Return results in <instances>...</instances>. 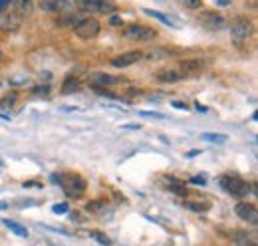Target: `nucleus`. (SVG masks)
<instances>
[{"mask_svg": "<svg viewBox=\"0 0 258 246\" xmlns=\"http://www.w3.org/2000/svg\"><path fill=\"white\" fill-rule=\"evenodd\" d=\"M52 181L58 183L62 187V191L66 193V197L70 199H80L88 184H86V179L80 177V175H66V173H58V175H52Z\"/></svg>", "mask_w": 258, "mask_h": 246, "instance_id": "obj_1", "label": "nucleus"}, {"mask_svg": "<svg viewBox=\"0 0 258 246\" xmlns=\"http://www.w3.org/2000/svg\"><path fill=\"white\" fill-rule=\"evenodd\" d=\"M252 30H254V26H252V22H250L246 16L234 18V22H232V26H230V40H232V44H234L236 48H242L244 42L252 36Z\"/></svg>", "mask_w": 258, "mask_h": 246, "instance_id": "obj_2", "label": "nucleus"}, {"mask_svg": "<svg viewBox=\"0 0 258 246\" xmlns=\"http://www.w3.org/2000/svg\"><path fill=\"white\" fill-rule=\"evenodd\" d=\"M221 187L225 189L228 195H232V197H236V199L248 197V193H250V189H252L244 179H240V177H236V175H223V177H221Z\"/></svg>", "mask_w": 258, "mask_h": 246, "instance_id": "obj_3", "label": "nucleus"}, {"mask_svg": "<svg viewBox=\"0 0 258 246\" xmlns=\"http://www.w3.org/2000/svg\"><path fill=\"white\" fill-rule=\"evenodd\" d=\"M99 32H101V24H99V20L97 18H82V20H78L76 24H74V34L80 38V40H94L99 36Z\"/></svg>", "mask_w": 258, "mask_h": 246, "instance_id": "obj_4", "label": "nucleus"}, {"mask_svg": "<svg viewBox=\"0 0 258 246\" xmlns=\"http://www.w3.org/2000/svg\"><path fill=\"white\" fill-rule=\"evenodd\" d=\"M74 4L86 12H113L115 10V4L111 0H74Z\"/></svg>", "mask_w": 258, "mask_h": 246, "instance_id": "obj_5", "label": "nucleus"}, {"mask_svg": "<svg viewBox=\"0 0 258 246\" xmlns=\"http://www.w3.org/2000/svg\"><path fill=\"white\" fill-rule=\"evenodd\" d=\"M125 36L129 40H135V42H149V40L157 38V30L143 26V24H131L125 28Z\"/></svg>", "mask_w": 258, "mask_h": 246, "instance_id": "obj_6", "label": "nucleus"}, {"mask_svg": "<svg viewBox=\"0 0 258 246\" xmlns=\"http://www.w3.org/2000/svg\"><path fill=\"white\" fill-rule=\"evenodd\" d=\"M123 82H125L123 78L111 76V74H105V72H94V74H90V84H92L96 90L109 88V86H119V84H123Z\"/></svg>", "mask_w": 258, "mask_h": 246, "instance_id": "obj_7", "label": "nucleus"}, {"mask_svg": "<svg viewBox=\"0 0 258 246\" xmlns=\"http://www.w3.org/2000/svg\"><path fill=\"white\" fill-rule=\"evenodd\" d=\"M141 58H143V52H141V50H131V52H125V54L113 56V58H111V66L123 70V68H129V66L137 64Z\"/></svg>", "mask_w": 258, "mask_h": 246, "instance_id": "obj_8", "label": "nucleus"}, {"mask_svg": "<svg viewBox=\"0 0 258 246\" xmlns=\"http://www.w3.org/2000/svg\"><path fill=\"white\" fill-rule=\"evenodd\" d=\"M234 211H236V216H238V218H242V220H246V222L256 224L258 211H256V207H254V205H250V203H238Z\"/></svg>", "mask_w": 258, "mask_h": 246, "instance_id": "obj_9", "label": "nucleus"}, {"mask_svg": "<svg viewBox=\"0 0 258 246\" xmlns=\"http://www.w3.org/2000/svg\"><path fill=\"white\" fill-rule=\"evenodd\" d=\"M22 24V16H18L14 10H10V12H4L2 16H0V30H18V26Z\"/></svg>", "mask_w": 258, "mask_h": 246, "instance_id": "obj_10", "label": "nucleus"}, {"mask_svg": "<svg viewBox=\"0 0 258 246\" xmlns=\"http://www.w3.org/2000/svg\"><path fill=\"white\" fill-rule=\"evenodd\" d=\"M199 20H201L207 28H213V30H219V28L225 26V18H223L221 14H217V12H201Z\"/></svg>", "mask_w": 258, "mask_h": 246, "instance_id": "obj_11", "label": "nucleus"}, {"mask_svg": "<svg viewBox=\"0 0 258 246\" xmlns=\"http://www.w3.org/2000/svg\"><path fill=\"white\" fill-rule=\"evenodd\" d=\"M157 82H161V84H177V82H181V80H185L187 76L181 72V70H161V72H157Z\"/></svg>", "mask_w": 258, "mask_h": 246, "instance_id": "obj_12", "label": "nucleus"}, {"mask_svg": "<svg viewBox=\"0 0 258 246\" xmlns=\"http://www.w3.org/2000/svg\"><path fill=\"white\" fill-rule=\"evenodd\" d=\"M163 183H165V187H167L171 193H175L177 197H185V195H187V184H185V181H181V179H177V177H165Z\"/></svg>", "mask_w": 258, "mask_h": 246, "instance_id": "obj_13", "label": "nucleus"}, {"mask_svg": "<svg viewBox=\"0 0 258 246\" xmlns=\"http://www.w3.org/2000/svg\"><path fill=\"white\" fill-rule=\"evenodd\" d=\"M42 8L46 12H64V10H72V2L70 0H42Z\"/></svg>", "mask_w": 258, "mask_h": 246, "instance_id": "obj_14", "label": "nucleus"}, {"mask_svg": "<svg viewBox=\"0 0 258 246\" xmlns=\"http://www.w3.org/2000/svg\"><path fill=\"white\" fill-rule=\"evenodd\" d=\"M181 72L185 74V76H189V74H199L203 68H205V61L199 60V58H189V60H183L181 61Z\"/></svg>", "mask_w": 258, "mask_h": 246, "instance_id": "obj_15", "label": "nucleus"}, {"mask_svg": "<svg viewBox=\"0 0 258 246\" xmlns=\"http://www.w3.org/2000/svg\"><path fill=\"white\" fill-rule=\"evenodd\" d=\"M12 6H14V12L24 18L34 10V0H12Z\"/></svg>", "mask_w": 258, "mask_h": 246, "instance_id": "obj_16", "label": "nucleus"}, {"mask_svg": "<svg viewBox=\"0 0 258 246\" xmlns=\"http://www.w3.org/2000/svg\"><path fill=\"white\" fill-rule=\"evenodd\" d=\"M80 90V80L76 76H66L64 84H62V93L70 95V93H76Z\"/></svg>", "mask_w": 258, "mask_h": 246, "instance_id": "obj_17", "label": "nucleus"}, {"mask_svg": "<svg viewBox=\"0 0 258 246\" xmlns=\"http://www.w3.org/2000/svg\"><path fill=\"white\" fill-rule=\"evenodd\" d=\"M2 222H4V226H8L14 234H18V236H22V238L28 236V228H24L22 224H18V222H14V220H8V218H4Z\"/></svg>", "mask_w": 258, "mask_h": 246, "instance_id": "obj_18", "label": "nucleus"}, {"mask_svg": "<svg viewBox=\"0 0 258 246\" xmlns=\"http://www.w3.org/2000/svg\"><path fill=\"white\" fill-rule=\"evenodd\" d=\"M107 209V203L103 201V199H96V201H90L88 205H86V211L88 213H94V215H99V213H103Z\"/></svg>", "mask_w": 258, "mask_h": 246, "instance_id": "obj_19", "label": "nucleus"}, {"mask_svg": "<svg viewBox=\"0 0 258 246\" xmlns=\"http://www.w3.org/2000/svg\"><path fill=\"white\" fill-rule=\"evenodd\" d=\"M201 139L211 141V143H226L228 141V137L223 133H201Z\"/></svg>", "mask_w": 258, "mask_h": 246, "instance_id": "obj_20", "label": "nucleus"}, {"mask_svg": "<svg viewBox=\"0 0 258 246\" xmlns=\"http://www.w3.org/2000/svg\"><path fill=\"white\" fill-rule=\"evenodd\" d=\"M187 209H191V211H195V213H207L209 209H211V205L209 203H199V201H189L187 203Z\"/></svg>", "mask_w": 258, "mask_h": 246, "instance_id": "obj_21", "label": "nucleus"}, {"mask_svg": "<svg viewBox=\"0 0 258 246\" xmlns=\"http://www.w3.org/2000/svg\"><path fill=\"white\" fill-rule=\"evenodd\" d=\"M16 99H18V93L16 92L6 93V95L0 99V107H12V105L16 103Z\"/></svg>", "mask_w": 258, "mask_h": 246, "instance_id": "obj_22", "label": "nucleus"}, {"mask_svg": "<svg viewBox=\"0 0 258 246\" xmlns=\"http://www.w3.org/2000/svg\"><path fill=\"white\" fill-rule=\"evenodd\" d=\"M143 12L147 14V16H153V18H157L159 22H163V24H167V26H173V22L165 16V14H161V12H155V10H149V8H143Z\"/></svg>", "mask_w": 258, "mask_h": 246, "instance_id": "obj_23", "label": "nucleus"}, {"mask_svg": "<svg viewBox=\"0 0 258 246\" xmlns=\"http://www.w3.org/2000/svg\"><path fill=\"white\" fill-rule=\"evenodd\" d=\"M90 236H92V238H96L97 242H99V244H103V246L113 244V242H111V238H109V236H105V234H103V232H99V230H92V232H90Z\"/></svg>", "mask_w": 258, "mask_h": 246, "instance_id": "obj_24", "label": "nucleus"}, {"mask_svg": "<svg viewBox=\"0 0 258 246\" xmlns=\"http://www.w3.org/2000/svg\"><path fill=\"white\" fill-rule=\"evenodd\" d=\"M147 56H149L147 60H163V58H169V54H167L165 50H153V52H149Z\"/></svg>", "mask_w": 258, "mask_h": 246, "instance_id": "obj_25", "label": "nucleus"}, {"mask_svg": "<svg viewBox=\"0 0 258 246\" xmlns=\"http://www.w3.org/2000/svg\"><path fill=\"white\" fill-rule=\"evenodd\" d=\"M181 4H185V6L191 8V10H197V8L203 6V0H181Z\"/></svg>", "mask_w": 258, "mask_h": 246, "instance_id": "obj_26", "label": "nucleus"}, {"mask_svg": "<svg viewBox=\"0 0 258 246\" xmlns=\"http://www.w3.org/2000/svg\"><path fill=\"white\" fill-rule=\"evenodd\" d=\"M34 95H48L50 93V86H36L32 90Z\"/></svg>", "mask_w": 258, "mask_h": 246, "instance_id": "obj_27", "label": "nucleus"}, {"mask_svg": "<svg viewBox=\"0 0 258 246\" xmlns=\"http://www.w3.org/2000/svg\"><path fill=\"white\" fill-rule=\"evenodd\" d=\"M141 117H155V119H163L165 115L163 113H157V111H139Z\"/></svg>", "mask_w": 258, "mask_h": 246, "instance_id": "obj_28", "label": "nucleus"}, {"mask_svg": "<svg viewBox=\"0 0 258 246\" xmlns=\"http://www.w3.org/2000/svg\"><path fill=\"white\" fill-rule=\"evenodd\" d=\"M52 211H54L56 215H64V213H68V205H66V203H60V205H54V207H52Z\"/></svg>", "mask_w": 258, "mask_h": 246, "instance_id": "obj_29", "label": "nucleus"}, {"mask_svg": "<svg viewBox=\"0 0 258 246\" xmlns=\"http://www.w3.org/2000/svg\"><path fill=\"white\" fill-rule=\"evenodd\" d=\"M234 246H256V242L248 240V236H240V238L236 240V244H234Z\"/></svg>", "mask_w": 258, "mask_h": 246, "instance_id": "obj_30", "label": "nucleus"}, {"mask_svg": "<svg viewBox=\"0 0 258 246\" xmlns=\"http://www.w3.org/2000/svg\"><path fill=\"white\" fill-rule=\"evenodd\" d=\"M189 183H193V184H199V187H203V184H207V179H205V177H191V179H189Z\"/></svg>", "mask_w": 258, "mask_h": 246, "instance_id": "obj_31", "label": "nucleus"}, {"mask_svg": "<svg viewBox=\"0 0 258 246\" xmlns=\"http://www.w3.org/2000/svg\"><path fill=\"white\" fill-rule=\"evenodd\" d=\"M109 24H111V26H123V20H121L119 16H111V18H109Z\"/></svg>", "mask_w": 258, "mask_h": 246, "instance_id": "obj_32", "label": "nucleus"}, {"mask_svg": "<svg viewBox=\"0 0 258 246\" xmlns=\"http://www.w3.org/2000/svg\"><path fill=\"white\" fill-rule=\"evenodd\" d=\"M12 0H0V14L4 12V10H8V4H10Z\"/></svg>", "mask_w": 258, "mask_h": 246, "instance_id": "obj_33", "label": "nucleus"}, {"mask_svg": "<svg viewBox=\"0 0 258 246\" xmlns=\"http://www.w3.org/2000/svg\"><path fill=\"white\" fill-rule=\"evenodd\" d=\"M215 2H217L219 6H228V4L232 2V0H215Z\"/></svg>", "mask_w": 258, "mask_h": 246, "instance_id": "obj_34", "label": "nucleus"}, {"mask_svg": "<svg viewBox=\"0 0 258 246\" xmlns=\"http://www.w3.org/2000/svg\"><path fill=\"white\" fill-rule=\"evenodd\" d=\"M173 105H175L177 109H187V105H185V103H181V101H175Z\"/></svg>", "mask_w": 258, "mask_h": 246, "instance_id": "obj_35", "label": "nucleus"}, {"mask_svg": "<svg viewBox=\"0 0 258 246\" xmlns=\"http://www.w3.org/2000/svg\"><path fill=\"white\" fill-rule=\"evenodd\" d=\"M4 60V52H2V50H0V61Z\"/></svg>", "mask_w": 258, "mask_h": 246, "instance_id": "obj_36", "label": "nucleus"}, {"mask_svg": "<svg viewBox=\"0 0 258 246\" xmlns=\"http://www.w3.org/2000/svg\"><path fill=\"white\" fill-rule=\"evenodd\" d=\"M0 86H2V84H0Z\"/></svg>", "mask_w": 258, "mask_h": 246, "instance_id": "obj_37", "label": "nucleus"}]
</instances>
